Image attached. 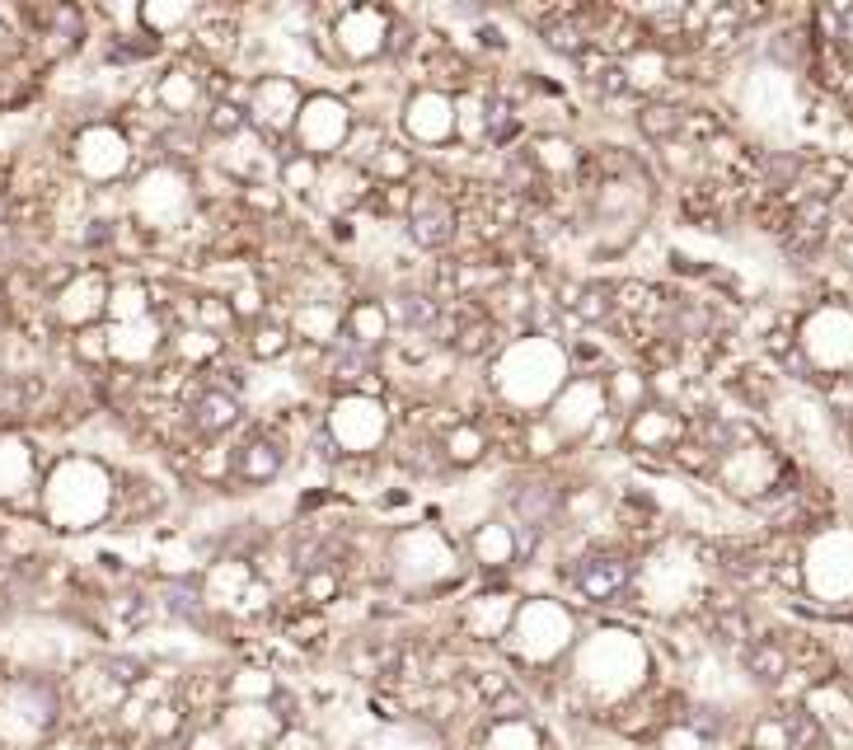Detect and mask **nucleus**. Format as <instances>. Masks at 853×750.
I'll use <instances>...</instances> for the list:
<instances>
[{"label": "nucleus", "mask_w": 853, "mask_h": 750, "mask_svg": "<svg viewBox=\"0 0 853 750\" xmlns=\"http://www.w3.org/2000/svg\"><path fill=\"white\" fill-rule=\"evenodd\" d=\"M516 155L534 169V174H540V183L577 179V174H581V165H587V150H581L567 132H534V136L520 141Z\"/></svg>", "instance_id": "412c9836"}, {"label": "nucleus", "mask_w": 853, "mask_h": 750, "mask_svg": "<svg viewBox=\"0 0 853 750\" xmlns=\"http://www.w3.org/2000/svg\"><path fill=\"white\" fill-rule=\"evenodd\" d=\"M567 348L563 338H549V334H512L502 342V352L488 362V399L502 418H516V422H530L549 409V399L558 395L567 385Z\"/></svg>", "instance_id": "f257e3e1"}, {"label": "nucleus", "mask_w": 853, "mask_h": 750, "mask_svg": "<svg viewBox=\"0 0 853 750\" xmlns=\"http://www.w3.org/2000/svg\"><path fill=\"white\" fill-rule=\"evenodd\" d=\"M746 670L760 685H779L788 676V652L773 643V638H760V643H750L746 648Z\"/></svg>", "instance_id": "c9c22d12"}, {"label": "nucleus", "mask_w": 853, "mask_h": 750, "mask_svg": "<svg viewBox=\"0 0 853 750\" xmlns=\"http://www.w3.org/2000/svg\"><path fill=\"white\" fill-rule=\"evenodd\" d=\"M75 356L89 366H108V328L104 324L81 328V334H75Z\"/></svg>", "instance_id": "4c0bfd02"}, {"label": "nucleus", "mask_w": 853, "mask_h": 750, "mask_svg": "<svg viewBox=\"0 0 853 750\" xmlns=\"http://www.w3.org/2000/svg\"><path fill=\"white\" fill-rule=\"evenodd\" d=\"M540 746H544V737L526 723V717L493 723V731H488V741H483V750H540Z\"/></svg>", "instance_id": "e433bc0d"}, {"label": "nucleus", "mask_w": 853, "mask_h": 750, "mask_svg": "<svg viewBox=\"0 0 853 750\" xmlns=\"http://www.w3.org/2000/svg\"><path fill=\"white\" fill-rule=\"evenodd\" d=\"M375 183L367 169L347 165V160H324L320 169V188H314V207H320L328 221H352V211H361L371 202Z\"/></svg>", "instance_id": "dca6fc26"}, {"label": "nucleus", "mask_w": 853, "mask_h": 750, "mask_svg": "<svg viewBox=\"0 0 853 750\" xmlns=\"http://www.w3.org/2000/svg\"><path fill=\"white\" fill-rule=\"evenodd\" d=\"M300 104H305V85H300L296 75H281V71L254 75V81H249V89H244L249 132H254L259 141H267L273 150H287Z\"/></svg>", "instance_id": "6e6552de"}, {"label": "nucleus", "mask_w": 853, "mask_h": 750, "mask_svg": "<svg viewBox=\"0 0 853 750\" xmlns=\"http://www.w3.org/2000/svg\"><path fill=\"white\" fill-rule=\"evenodd\" d=\"M544 427L558 436L563 450H577L591 441V432L600 422L610 418V403H605V385L600 375H567V385L549 399V409L540 413Z\"/></svg>", "instance_id": "1a4fd4ad"}, {"label": "nucleus", "mask_w": 853, "mask_h": 750, "mask_svg": "<svg viewBox=\"0 0 853 750\" xmlns=\"http://www.w3.org/2000/svg\"><path fill=\"white\" fill-rule=\"evenodd\" d=\"M573 591L587 605H614L624 601L628 591L638 582V562L628 558L624 549H614V544H591V549H581L573 558V568L563 572Z\"/></svg>", "instance_id": "9b49d317"}, {"label": "nucleus", "mask_w": 853, "mask_h": 750, "mask_svg": "<svg viewBox=\"0 0 853 750\" xmlns=\"http://www.w3.org/2000/svg\"><path fill=\"white\" fill-rule=\"evenodd\" d=\"M281 319H287L296 348L334 352L343 342V301L338 295H305V301H296Z\"/></svg>", "instance_id": "f3484780"}, {"label": "nucleus", "mask_w": 853, "mask_h": 750, "mask_svg": "<svg viewBox=\"0 0 853 750\" xmlns=\"http://www.w3.org/2000/svg\"><path fill=\"white\" fill-rule=\"evenodd\" d=\"M343 342L357 352L385 356V348L394 342V324H389V310L381 295L361 291L352 301H343Z\"/></svg>", "instance_id": "4be33fe9"}, {"label": "nucleus", "mask_w": 853, "mask_h": 750, "mask_svg": "<svg viewBox=\"0 0 853 750\" xmlns=\"http://www.w3.org/2000/svg\"><path fill=\"white\" fill-rule=\"evenodd\" d=\"M296 591H300V605H305V609H320V615H324V609L334 605V601H343L347 582H343L338 568H328V562H324V568L300 572V577H296Z\"/></svg>", "instance_id": "72a5a7b5"}, {"label": "nucleus", "mask_w": 853, "mask_h": 750, "mask_svg": "<svg viewBox=\"0 0 853 750\" xmlns=\"http://www.w3.org/2000/svg\"><path fill=\"white\" fill-rule=\"evenodd\" d=\"M132 160H136L132 136L122 132V128H108V122H104V128L81 132V141H75V165H81L94 183L122 179L132 169Z\"/></svg>", "instance_id": "6ab92c4d"}, {"label": "nucleus", "mask_w": 853, "mask_h": 750, "mask_svg": "<svg viewBox=\"0 0 853 750\" xmlns=\"http://www.w3.org/2000/svg\"><path fill=\"white\" fill-rule=\"evenodd\" d=\"M389 24H394V10H385V5H343L328 14V28L320 43H324L334 66L367 71L375 61H385Z\"/></svg>", "instance_id": "423d86ee"}, {"label": "nucleus", "mask_w": 853, "mask_h": 750, "mask_svg": "<svg viewBox=\"0 0 853 750\" xmlns=\"http://www.w3.org/2000/svg\"><path fill=\"white\" fill-rule=\"evenodd\" d=\"M320 160L314 155H300V150H281L277 155V169H273V183H277V193L287 197V202H310L314 197V188H320Z\"/></svg>", "instance_id": "cd10ccee"}, {"label": "nucleus", "mask_w": 853, "mask_h": 750, "mask_svg": "<svg viewBox=\"0 0 853 750\" xmlns=\"http://www.w3.org/2000/svg\"><path fill=\"white\" fill-rule=\"evenodd\" d=\"M202 211L197 202V188H193V169L183 165H165L155 160L151 169H141V179L132 188V216L141 230H155V234H179L193 226V216Z\"/></svg>", "instance_id": "7ed1b4c3"}, {"label": "nucleus", "mask_w": 853, "mask_h": 750, "mask_svg": "<svg viewBox=\"0 0 853 750\" xmlns=\"http://www.w3.org/2000/svg\"><path fill=\"white\" fill-rule=\"evenodd\" d=\"M291 460V436L281 427H254L249 436L235 441V464H230V483L240 488H267L281 479V469Z\"/></svg>", "instance_id": "4468645a"}, {"label": "nucleus", "mask_w": 853, "mask_h": 750, "mask_svg": "<svg viewBox=\"0 0 853 750\" xmlns=\"http://www.w3.org/2000/svg\"><path fill=\"white\" fill-rule=\"evenodd\" d=\"M151 104L160 108L169 122H202V113H207V104H212V85H207V75H202V61H193V57L173 61L160 81L151 85Z\"/></svg>", "instance_id": "2eb2a0df"}, {"label": "nucleus", "mask_w": 853, "mask_h": 750, "mask_svg": "<svg viewBox=\"0 0 853 750\" xmlns=\"http://www.w3.org/2000/svg\"><path fill=\"white\" fill-rule=\"evenodd\" d=\"M399 141L422 150H450L455 146V94L432 89V85H413L399 99Z\"/></svg>", "instance_id": "9d476101"}, {"label": "nucleus", "mask_w": 853, "mask_h": 750, "mask_svg": "<svg viewBox=\"0 0 853 750\" xmlns=\"http://www.w3.org/2000/svg\"><path fill=\"white\" fill-rule=\"evenodd\" d=\"M620 441H624V450H634V456H657V450H675V446L685 441V418L675 413V409H666V403L647 399L638 413L624 418Z\"/></svg>", "instance_id": "a211bd4d"}, {"label": "nucleus", "mask_w": 853, "mask_h": 750, "mask_svg": "<svg viewBox=\"0 0 853 750\" xmlns=\"http://www.w3.org/2000/svg\"><path fill=\"white\" fill-rule=\"evenodd\" d=\"M563 493L567 483L549 464H516L502 479V516L530 535H554L563 530Z\"/></svg>", "instance_id": "39448f33"}, {"label": "nucleus", "mask_w": 853, "mask_h": 750, "mask_svg": "<svg viewBox=\"0 0 853 750\" xmlns=\"http://www.w3.org/2000/svg\"><path fill=\"white\" fill-rule=\"evenodd\" d=\"M254 558H240V554H230V558H216V562H207V572L197 577V586H202V605H212V609H220V605H240V596L249 591V582H254Z\"/></svg>", "instance_id": "393cba45"}, {"label": "nucleus", "mask_w": 853, "mask_h": 750, "mask_svg": "<svg viewBox=\"0 0 853 750\" xmlns=\"http://www.w3.org/2000/svg\"><path fill=\"white\" fill-rule=\"evenodd\" d=\"M108 328V362L122 366H151L155 356L169 352V334L173 324L160 315H146L136 324H104Z\"/></svg>", "instance_id": "aec40b11"}, {"label": "nucleus", "mask_w": 853, "mask_h": 750, "mask_svg": "<svg viewBox=\"0 0 853 750\" xmlns=\"http://www.w3.org/2000/svg\"><path fill=\"white\" fill-rule=\"evenodd\" d=\"M567 319L577 328H600L614 319V281H581L573 310H567Z\"/></svg>", "instance_id": "473e14b6"}, {"label": "nucleus", "mask_w": 853, "mask_h": 750, "mask_svg": "<svg viewBox=\"0 0 853 750\" xmlns=\"http://www.w3.org/2000/svg\"><path fill=\"white\" fill-rule=\"evenodd\" d=\"M357 108L352 99H343L334 89H305V104L296 113V128H291V141L287 146L300 150V155H314V160H338L347 136L357 128Z\"/></svg>", "instance_id": "0eeeda50"}, {"label": "nucleus", "mask_w": 853, "mask_h": 750, "mask_svg": "<svg viewBox=\"0 0 853 750\" xmlns=\"http://www.w3.org/2000/svg\"><path fill=\"white\" fill-rule=\"evenodd\" d=\"M146 315H155V287L146 277H122L108 287V310H104L108 324H136Z\"/></svg>", "instance_id": "c85d7f7f"}, {"label": "nucleus", "mask_w": 853, "mask_h": 750, "mask_svg": "<svg viewBox=\"0 0 853 750\" xmlns=\"http://www.w3.org/2000/svg\"><path fill=\"white\" fill-rule=\"evenodd\" d=\"M235 207L249 211L254 221H277L281 211H287V197L277 193V183L273 179H259V183H240V197H235Z\"/></svg>", "instance_id": "f704fd0d"}, {"label": "nucleus", "mask_w": 853, "mask_h": 750, "mask_svg": "<svg viewBox=\"0 0 853 750\" xmlns=\"http://www.w3.org/2000/svg\"><path fill=\"white\" fill-rule=\"evenodd\" d=\"M244 352L254 356V362H281V356H291L296 342H291L287 319L267 310L259 324H249V328H244Z\"/></svg>", "instance_id": "7c9ffc66"}, {"label": "nucleus", "mask_w": 853, "mask_h": 750, "mask_svg": "<svg viewBox=\"0 0 853 750\" xmlns=\"http://www.w3.org/2000/svg\"><path fill=\"white\" fill-rule=\"evenodd\" d=\"M436 450H441V460H446V474H465V469H479L493 456V432H488L479 418H450L446 427L436 432Z\"/></svg>", "instance_id": "b1692460"}, {"label": "nucleus", "mask_w": 853, "mask_h": 750, "mask_svg": "<svg viewBox=\"0 0 853 750\" xmlns=\"http://www.w3.org/2000/svg\"><path fill=\"white\" fill-rule=\"evenodd\" d=\"M404 226L422 254H446L460 240V211H455L446 188H432V183H413V207H408Z\"/></svg>", "instance_id": "ddd939ff"}, {"label": "nucleus", "mask_w": 853, "mask_h": 750, "mask_svg": "<svg viewBox=\"0 0 853 750\" xmlns=\"http://www.w3.org/2000/svg\"><path fill=\"white\" fill-rule=\"evenodd\" d=\"M685 118H689V108L681 104H671V99H642L638 104V113H634V128L647 136V141H657V146H666V141H675L685 132Z\"/></svg>", "instance_id": "c756f323"}, {"label": "nucleus", "mask_w": 853, "mask_h": 750, "mask_svg": "<svg viewBox=\"0 0 853 750\" xmlns=\"http://www.w3.org/2000/svg\"><path fill=\"white\" fill-rule=\"evenodd\" d=\"M197 20V5H179V0H155V5H136L141 38L155 43H188Z\"/></svg>", "instance_id": "bb28decb"}, {"label": "nucleus", "mask_w": 853, "mask_h": 750, "mask_svg": "<svg viewBox=\"0 0 853 750\" xmlns=\"http://www.w3.org/2000/svg\"><path fill=\"white\" fill-rule=\"evenodd\" d=\"M320 432L338 450V460H381L394 436V409L389 399L371 395H328Z\"/></svg>", "instance_id": "f03ea898"}, {"label": "nucleus", "mask_w": 853, "mask_h": 750, "mask_svg": "<svg viewBox=\"0 0 853 750\" xmlns=\"http://www.w3.org/2000/svg\"><path fill=\"white\" fill-rule=\"evenodd\" d=\"M507 690H516L507 670H497V666H493V670H479V694H483L488 703H493V699H502Z\"/></svg>", "instance_id": "58836bf2"}, {"label": "nucleus", "mask_w": 853, "mask_h": 750, "mask_svg": "<svg viewBox=\"0 0 853 750\" xmlns=\"http://www.w3.org/2000/svg\"><path fill=\"white\" fill-rule=\"evenodd\" d=\"M507 638H516V648L526 652L530 662H544V656H554V652H563L567 643H573V615L549 596L526 601V605H516V619H512Z\"/></svg>", "instance_id": "f8f14e48"}, {"label": "nucleus", "mask_w": 853, "mask_h": 750, "mask_svg": "<svg viewBox=\"0 0 853 750\" xmlns=\"http://www.w3.org/2000/svg\"><path fill=\"white\" fill-rule=\"evenodd\" d=\"M108 281L104 273H85V277H75L67 291H61V315H67V324H75V334L81 328H94V324H104V310H108Z\"/></svg>", "instance_id": "a878e982"}, {"label": "nucleus", "mask_w": 853, "mask_h": 750, "mask_svg": "<svg viewBox=\"0 0 853 750\" xmlns=\"http://www.w3.org/2000/svg\"><path fill=\"white\" fill-rule=\"evenodd\" d=\"M418 169H422V155L404 141H385L381 155L367 165V174L375 188H394V183H418Z\"/></svg>", "instance_id": "2f4dec72"}, {"label": "nucleus", "mask_w": 853, "mask_h": 750, "mask_svg": "<svg viewBox=\"0 0 853 750\" xmlns=\"http://www.w3.org/2000/svg\"><path fill=\"white\" fill-rule=\"evenodd\" d=\"M465 554L473 568H483V572H507L520 562V535L507 516H483V521L469 530Z\"/></svg>", "instance_id": "5701e85b"}, {"label": "nucleus", "mask_w": 853, "mask_h": 750, "mask_svg": "<svg viewBox=\"0 0 853 750\" xmlns=\"http://www.w3.org/2000/svg\"><path fill=\"white\" fill-rule=\"evenodd\" d=\"M455 562H460V549L441 535L436 525H404L385 535V577L394 582H408L418 591H436L455 582Z\"/></svg>", "instance_id": "20e7f679"}]
</instances>
